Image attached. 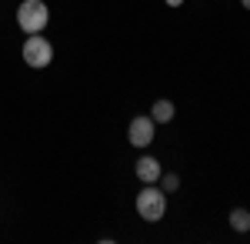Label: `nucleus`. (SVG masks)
Instances as JSON below:
<instances>
[{
  "instance_id": "6",
  "label": "nucleus",
  "mask_w": 250,
  "mask_h": 244,
  "mask_svg": "<svg viewBox=\"0 0 250 244\" xmlns=\"http://www.w3.org/2000/svg\"><path fill=\"white\" fill-rule=\"evenodd\" d=\"M150 117H154V124H170L173 121V104L170 100H157L154 111H150Z\"/></svg>"
},
{
  "instance_id": "1",
  "label": "nucleus",
  "mask_w": 250,
  "mask_h": 244,
  "mask_svg": "<svg viewBox=\"0 0 250 244\" xmlns=\"http://www.w3.org/2000/svg\"><path fill=\"white\" fill-rule=\"evenodd\" d=\"M47 20H50V14H47L43 0H23L17 7V27L23 34H40L47 27Z\"/></svg>"
},
{
  "instance_id": "8",
  "label": "nucleus",
  "mask_w": 250,
  "mask_h": 244,
  "mask_svg": "<svg viewBox=\"0 0 250 244\" xmlns=\"http://www.w3.org/2000/svg\"><path fill=\"white\" fill-rule=\"evenodd\" d=\"M180 188V177L177 174H164V191H177Z\"/></svg>"
},
{
  "instance_id": "2",
  "label": "nucleus",
  "mask_w": 250,
  "mask_h": 244,
  "mask_svg": "<svg viewBox=\"0 0 250 244\" xmlns=\"http://www.w3.org/2000/svg\"><path fill=\"white\" fill-rule=\"evenodd\" d=\"M137 214L144 221H160L167 214V194L160 188H154V184H147V188L137 194Z\"/></svg>"
},
{
  "instance_id": "9",
  "label": "nucleus",
  "mask_w": 250,
  "mask_h": 244,
  "mask_svg": "<svg viewBox=\"0 0 250 244\" xmlns=\"http://www.w3.org/2000/svg\"><path fill=\"white\" fill-rule=\"evenodd\" d=\"M180 3H184V0H167V7H180Z\"/></svg>"
},
{
  "instance_id": "10",
  "label": "nucleus",
  "mask_w": 250,
  "mask_h": 244,
  "mask_svg": "<svg viewBox=\"0 0 250 244\" xmlns=\"http://www.w3.org/2000/svg\"><path fill=\"white\" fill-rule=\"evenodd\" d=\"M240 3H244V7H247V10H250V0H240Z\"/></svg>"
},
{
  "instance_id": "3",
  "label": "nucleus",
  "mask_w": 250,
  "mask_h": 244,
  "mask_svg": "<svg viewBox=\"0 0 250 244\" xmlns=\"http://www.w3.org/2000/svg\"><path fill=\"white\" fill-rule=\"evenodd\" d=\"M50 60H54V44L47 37L30 34V37L23 40V64H27V67L43 71V67H50Z\"/></svg>"
},
{
  "instance_id": "7",
  "label": "nucleus",
  "mask_w": 250,
  "mask_h": 244,
  "mask_svg": "<svg viewBox=\"0 0 250 244\" xmlns=\"http://www.w3.org/2000/svg\"><path fill=\"white\" fill-rule=\"evenodd\" d=\"M230 227H233V231H240V234L250 231V214L244 211V207H233V211H230Z\"/></svg>"
},
{
  "instance_id": "4",
  "label": "nucleus",
  "mask_w": 250,
  "mask_h": 244,
  "mask_svg": "<svg viewBox=\"0 0 250 244\" xmlns=\"http://www.w3.org/2000/svg\"><path fill=\"white\" fill-rule=\"evenodd\" d=\"M154 131H157L154 117H134L130 127H127V141H130L134 147H147V144L154 141Z\"/></svg>"
},
{
  "instance_id": "5",
  "label": "nucleus",
  "mask_w": 250,
  "mask_h": 244,
  "mask_svg": "<svg viewBox=\"0 0 250 244\" xmlns=\"http://www.w3.org/2000/svg\"><path fill=\"white\" fill-rule=\"evenodd\" d=\"M137 177H140L144 184H154V181H160V161H157V157H150V154L137 157Z\"/></svg>"
}]
</instances>
